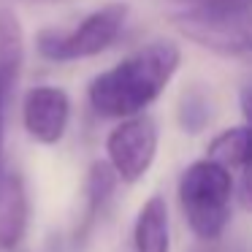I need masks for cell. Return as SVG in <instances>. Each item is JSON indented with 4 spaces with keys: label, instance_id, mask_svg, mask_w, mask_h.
Returning <instances> with one entry per match:
<instances>
[{
    "label": "cell",
    "instance_id": "12",
    "mask_svg": "<svg viewBox=\"0 0 252 252\" xmlns=\"http://www.w3.org/2000/svg\"><path fill=\"white\" fill-rule=\"evenodd\" d=\"M236 201L244 212L252 214V160L236 171Z\"/></svg>",
    "mask_w": 252,
    "mask_h": 252
},
{
    "label": "cell",
    "instance_id": "3",
    "mask_svg": "<svg viewBox=\"0 0 252 252\" xmlns=\"http://www.w3.org/2000/svg\"><path fill=\"white\" fill-rule=\"evenodd\" d=\"M130 17V6L111 0L106 6L90 11L76 28L60 30L49 28L35 35V52L49 63H76L103 55L117 44Z\"/></svg>",
    "mask_w": 252,
    "mask_h": 252
},
{
    "label": "cell",
    "instance_id": "8",
    "mask_svg": "<svg viewBox=\"0 0 252 252\" xmlns=\"http://www.w3.org/2000/svg\"><path fill=\"white\" fill-rule=\"evenodd\" d=\"M117 185H120V176L109 165V160H95L90 165L87 176H84V206H82V214H79L76 228H73V241L76 244L87 241V236L93 233L95 222L100 220L103 209L109 206Z\"/></svg>",
    "mask_w": 252,
    "mask_h": 252
},
{
    "label": "cell",
    "instance_id": "16",
    "mask_svg": "<svg viewBox=\"0 0 252 252\" xmlns=\"http://www.w3.org/2000/svg\"><path fill=\"white\" fill-rule=\"evenodd\" d=\"M33 3H60V0H33Z\"/></svg>",
    "mask_w": 252,
    "mask_h": 252
},
{
    "label": "cell",
    "instance_id": "11",
    "mask_svg": "<svg viewBox=\"0 0 252 252\" xmlns=\"http://www.w3.org/2000/svg\"><path fill=\"white\" fill-rule=\"evenodd\" d=\"M206 87L209 84H190L187 90H182L179 103H176V122L190 136L203 133L212 125L214 100H212V93Z\"/></svg>",
    "mask_w": 252,
    "mask_h": 252
},
{
    "label": "cell",
    "instance_id": "6",
    "mask_svg": "<svg viewBox=\"0 0 252 252\" xmlns=\"http://www.w3.org/2000/svg\"><path fill=\"white\" fill-rule=\"evenodd\" d=\"M71 122V98L63 87L38 84L28 90L22 100V125L33 141L55 147L65 138Z\"/></svg>",
    "mask_w": 252,
    "mask_h": 252
},
{
    "label": "cell",
    "instance_id": "13",
    "mask_svg": "<svg viewBox=\"0 0 252 252\" xmlns=\"http://www.w3.org/2000/svg\"><path fill=\"white\" fill-rule=\"evenodd\" d=\"M14 93H8L6 87H0V163H3V141H6V109Z\"/></svg>",
    "mask_w": 252,
    "mask_h": 252
},
{
    "label": "cell",
    "instance_id": "15",
    "mask_svg": "<svg viewBox=\"0 0 252 252\" xmlns=\"http://www.w3.org/2000/svg\"><path fill=\"white\" fill-rule=\"evenodd\" d=\"M201 247H203L201 252H217V250H214V244H203V241H201Z\"/></svg>",
    "mask_w": 252,
    "mask_h": 252
},
{
    "label": "cell",
    "instance_id": "14",
    "mask_svg": "<svg viewBox=\"0 0 252 252\" xmlns=\"http://www.w3.org/2000/svg\"><path fill=\"white\" fill-rule=\"evenodd\" d=\"M241 114H244V120H252V84H247L241 93Z\"/></svg>",
    "mask_w": 252,
    "mask_h": 252
},
{
    "label": "cell",
    "instance_id": "9",
    "mask_svg": "<svg viewBox=\"0 0 252 252\" xmlns=\"http://www.w3.org/2000/svg\"><path fill=\"white\" fill-rule=\"evenodd\" d=\"M133 252H171V212L160 192H152L138 209L133 222Z\"/></svg>",
    "mask_w": 252,
    "mask_h": 252
},
{
    "label": "cell",
    "instance_id": "4",
    "mask_svg": "<svg viewBox=\"0 0 252 252\" xmlns=\"http://www.w3.org/2000/svg\"><path fill=\"white\" fill-rule=\"evenodd\" d=\"M171 25L187 41L220 57H252V11L187 6L171 17Z\"/></svg>",
    "mask_w": 252,
    "mask_h": 252
},
{
    "label": "cell",
    "instance_id": "7",
    "mask_svg": "<svg viewBox=\"0 0 252 252\" xmlns=\"http://www.w3.org/2000/svg\"><path fill=\"white\" fill-rule=\"evenodd\" d=\"M30 225L28 185L19 171H0V252H14Z\"/></svg>",
    "mask_w": 252,
    "mask_h": 252
},
{
    "label": "cell",
    "instance_id": "2",
    "mask_svg": "<svg viewBox=\"0 0 252 252\" xmlns=\"http://www.w3.org/2000/svg\"><path fill=\"white\" fill-rule=\"evenodd\" d=\"M176 201L187 230L203 244H217L225 236L236 203V174L212 158H198L179 174Z\"/></svg>",
    "mask_w": 252,
    "mask_h": 252
},
{
    "label": "cell",
    "instance_id": "10",
    "mask_svg": "<svg viewBox=\"0 0 252 252\" xmlns=\"http://www.w3.org/2000/svg\"><path fill=\"white\" fill-rule=\"evenodd\" d=\"M25 65V30L17 11L0 6V87L14 93Z\"/></svg>",
    "mask_w": 252,
    "mask_h": 252
},
{
    "label": "cell",
    "instance_id": "5",
    "mask_svg": "<svg viewBox=\"0 0 252 252\" xmlns=\"http://www.w3.org/2000/svg\"><path fill=\"white\" fill-rule=\"evenodd\" d=\"M160 127L158 120L147 111L117 120L106 136V160L117 171L122 185H136L149 174L158 160Z\"/></svg>",
    "mask_w": 252,
    "mask_h": 252
},
{
    "label": "cell",
    "instance_id": "1",
    "mask_svg": "<svg viewBox=\"0 0 252 252\" xmlns=\"http://www.w3.org/2000/svg\"><path fill=\"white\" fill-rule=\"evenodd\" d=\"M182 65L179 44L155 38L100 71L87 87V103L100 120H125L147 111L165 93Z\"/></svg>",
    "mask_w": 252,
    "mask_h": 252
}]
</instances>
